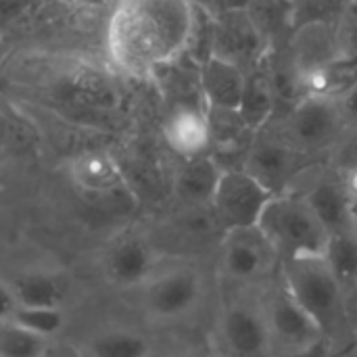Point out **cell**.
<instances>
[{"label": "cell", "mask_w": 357, "mask_h": 357, "mask_svg": "<svg viewBox=\"0 0 357 357\" xmlns=\"http://www.w3.org/2000/svg\"><path fill=\"white\" fill-rule=\"evenodd\" d=\"M195 19L192 0H117L105 36L109 61L128 77H155L188 52Z\"/></svg>", "instance_id": "6da1fadb"}, {"label": "cell", "mask_w": 357, "mask_h": 357, "mask_svg": "<svg viewBox=\"0 0 357 357\" xmlns=\"http://www.w3.org/2000/svg\"><path fill=\"white\" fill-rule=\"evenodd\" d=\"M282 280L293 299L318 324L324 339H333L345 326L343 284L331 272L324 255L282 261Z\"/></svg>", "instance_id": "7a4b0ae2"}, {"label": "cell", "mask_w": 357, "mask_h": 357, "mask_svg": "<svg viewBox=\"0 0 357 357\" xmlns=\"http://www.w3.org/2000/svg\"><path fill=\"white\" fill-rule=\"evenodd\" d=\"M257 230L280 261L324 255L328 232L312 213L305 199L274 195L266 205Z\"/></svg>", "instance_id": "3957f363"}, {"label": "cell", "mask_w": 357, "mask_h": 357, "mask_svg": "<svg viewBox=\"0 0 357 357\" xmlns=\"http://www.w3.org/2000/svg\"><path fill=\"white\" fill-rule=\"evenodd\" d=\"M205 293L203 276L190 266L159 268L140 289V307L144 316L159 324L178 322L190 316Z\"/></svg>", "instance_id": "277c9868"}, {"label": "cell", "mask_w": 357, "mask_h": 357, "mask_svg": "<svg viewBox=\"0 0 357 357\" xmlns=\"http://www.w3.org/2000/svg\"><path fill=\"white\" fill-rule=\"evenodd\" d=\"M272 197L274 192L245 169H226L218 182L211 207L226 232L249 230L257 228V222Z\"/></svg>", "instance_id": "5b68a950"}, {"label": "cell", "mask_w": 357, "mask_h": 357, "mask_svg": "<svg viewBox=\"0 0 357 357\" xmlns=\"http://www.w3.org/2000/svg\"><path fill=\"white\" fill-rule=\"evenodd\" d=\"M102 278L119 291H140L159 270V253L138 234L113 238L98 257Z\"/></svg>", "instance_id": "8992f818"}, {"label": "cell", "mask_w": 357, "mask_h": 357, "mask_svg": "<svg viewBox=\"0 0 357 357\" xmlns=\"http://www.w3.org/2000/svg\"><path fill=\"white\" fill-rule=\"evenodd\" d=\"M215 349L220 357H272L268 320L251 305H230L218 320Z\"/></svg>", "instance_id": "52a82bcc"}, {"label": "cell", "mask_w": 357, "mask_h": 357, "mask_svg": "<svg viewBox=\"0 0 357 357\" xmlns=\"http://www.w3.org/2000/svg\"><path fill=\"white\" fill-rule=\"evenodd\" d=\"M343 115L337 98L305 96L297 105L287 121V142L297 151H312L326 146L335 140Z\"/></svg>", "instance_id": "ba28073f"}, {"label": "cell", "mask_w": 357, "mask_h": 357, "mask_svg": "<svg viewBox=\"0 0 357 357\" xmlns=\"http://www.w3.org/2000/svg\"><path fill=\"white\" fill-rule=\"evenodd\" d=\"M211 54L249 71L266 61L268 46L247 13H215Z\"/></svg>", "instance_id": "9c48e42d"}, {"label": "cell", "mask_w": 357, "mask_h": 357, "mask_svg": "<svg viewBox=\"0 0 357 357\" xmlns=\"http://www.w3.org/2000/svg\"><path fill=\"white\" fill-rule=\"evenodd\" d=\"M167 146L182 159L201 157L211 144V126L205 107L182 102L174 107L163 123Z\"/></svg>", "instance_id": "30bf717a"}, {"label": "cell", "mask_w": 357, "mask_h": 357, "mask_svg": "<svg viewBox=\"0 0 357 357\" xmlns=\"http://www.w3.org/2000/svg\"><path fill=\"white\" fill-rule=\"evenodd\" d=\"M301 155L287 140H268L261 138L253 142L247 155L245 172L261 182L268 190L278 195L287 182L297 174Z\"/></svg>", "instance_id": "8fae6325"}, {"label": "cell", "mask_w": 357, "mask_h": 357, "mask_svg": "<svg viewBox=\"0 0 357 357\" xmlns=\"http://www.w3.org/2000/svg\"><path fill=\"white\" fill-rule=\"evenodd\" d=\"M245 82V69L215 54L207 56L199 65V92L207 109L236 111L243 98Z\"/></svg>", "instance_id": "7c38bea8"}, {"label": "cell", "mask_w": 357, "mask_h": 357, "mask_svg": "<svg viewBox=\"0 0 357 357\" xmlns=\"http://www.w3.org/2000/svg\"><path fill=\"white\" fill-rule=\"evenodd\" d=\"M268 326H270L272 337H276L282 345L291 347L293 351L324 339L318 324L293 299V295L287 291L284 284L274 295V299L270 303V322H268Z\"/></svg>", "instance_id": "4fadbf2b"}, {"label": "cell", "mask_w": 357, "mask_h": 357, "mask_svg": "<svg viewBox=\"0 0 357 357\" xmlns=\"http://www.w3.org/2000/svg\"><path fill=\"white\" fill-rule=\"evenodd\" d=\"M272 255H274L272 247L268 245V241L261 236L257 228L234 230L228 232L226 236L222 264L230 278L245 282L264 274Z\"/></svg>", "instance_id": "5bb4252c"}, {"label": "cell", "mask_w": 357, "mask_h": 357, "mask_svg": "<svg viewBox=\"0 0 357 357\" xmlns=\"http://www.w3.org/2000/svg\"><path fill=\"white\" fill-rule=\"evenodd\" d=\"M69 180L86 195H113L123 186V172L117 159L105 151H84L67 163Z\"/></svg>", "instance_id": "9a60e30c"}, {"label": "cell", "mask_w": 357, "mask_h": 357, "mask_svg": "<svg viewBox=\"0 0 357 357\" xmlns=\"http://www.w3.org/2000/svg\"><path fill=\"white\" fill-rule=\"evenodd\" d=\"M291 67L301 73L322 67L337 59V36L335 25L310 23L301 25L291 33Z\"/></svg>", "instance_id": "2e32d148"}, {"label": "cell", "mask_w": 357, "mask_h": 357, "mask_svg": "<svg viewBox=\"0 0 357 357\" xmlns=\"http://www.w3.org/2000/svg\"><path fill=\"white\" fill-rule=\"evenodd\" d=\"M19 307H54L63 310L67 301V284L61 274L46 268H31L19 272L8 280Z\"/></svg>", "instance_id": "e0dca14e"}, {"label": "cell", "mask_w": 357, "mask_h": 357, "mask_svg": "<svg viewBox=\"0 0 357 357\" xmlns=\"http://www.w3.org/2000/svg\"><path fill=\"white\" fill-rule=\"evenodd\" d=\"M222 172L224 169H220V165L207 155L184 159L174 184L178 199L186 205H211Z\"/></svg>", "instance_id": "ac0fdd59"}, {"label": "cell", "mask_w": 357, "mask_h": 357, "mask_svg": "<svg viewBox=\"0 0 357 357\" xmlns=\"http://www.w3.org/2000/svg\"><path fill=\"white\" fill-rule=\"evenodd\" d=\"M303 199L316 220L328 232V236L351 230V199L347 197L343 186L333 182H320Z\"/></svg>", "instance_id": "d6986e66"}, {"label": "cell", "mask_w": 357, "mask_h": 357, "mask_svg": "<svg viewBox=\"0 0 357 357\" xmlns=\"http://www.w3.org/2000/svg\"><path fill=\"white\" fill-rule=\"evenodd\" d=\"M274 109H276V96L270 84V75L266 69L257 65L255 69L247 71L243 98L236 111L243 123L251 132H259L274 115Z\"/></svg>", "instance_id": "ffe728a7"}, {"label": "cell", "mask_w": 357, "mask_h": 357, "mask_svg": "<svg viewBox=\"0 0 357 357\" xmlns=\"http://www.w3.org/2000/svg\"><path fill=\"white\" fill-rule=\"evenodd\" d=\"M149 339L134 328H102L84 343V357H149Z\"/></svg>", "instance_id": "44dd1931"}, {"label": "cell", "mask_w": 357, "mask_h": 357, "mask_svg": "<svg viewBox=\"0 0 357 357\" xmlns=\"http://www.w3.org/2000/svg\"><path fill=\"white\" fill-rule=\"evenodd\" d=\"M253 27L261 36L268 50L280 38L293 33V2L289 0H253L245 10Z\"/></svg>", "instance_id": "7402d4cb"}, {"label": "cell", "mask_w": 357, "mask_h": 357, "mask_svg": "<svg viewBox=\"0 0 357 357\" xmlns=\"http://www.w3.org/2000/svg\"><path fill=\"white\" fill-rule=\"evenodd\" d=\"M324 261L343 284V289L357 280V236L354 230L331 234L324 249Z\"/></svg>", "instance_id": "603a6c76"}, {"label": "cell", "mask_w": 357, "mask_h": 357, "mask_svg": "<svg viewBox=\"0 0 357 357\" xmlns=\"http://www.w3.org/2000/svg\"><path fill=\"white\" fill-rule=\"evenodd\" d=\"M50 341L15 322L0 324V357H46Z\"/></svg>", "instance_id": "cb8c5ba5"}, {"label": "cell", "mask_w": 357, "mask_h": 357, "mask_svg": "<svg viewBox=\"0 0 357 357\" xmlns=\"http://www.w3.org/2000/svg\"><path fill=\"white\" fill-rule=\"evenodd\" d=\"M10 322L19 324L21 328L46 341H52L63 333L67 324V316L65 310H54V307H19Z\"/></svg>", "instance_id": "d4e9b609"}, {"label": "cell", "mask_w": 357, "mask_h": 357, "mask_svg": "<svg viewBox=\"0 0 357 357\" xmlns=\"http://www.w3.org/2000/svg\"><path fill=\"white\" fill-rule=\"evenodd\" d=\"M349 6H351V0H295L293 2V27L297 29L310 23L335 25Z\"/></svg>", "instance_id": "484cf974"}, {"label": "cell", "mask_w": 357, "mask_h": 357, "mask_svg": "<svg viewBox=\"0 0 357 357\" xmlns=\"http://www.w3.org/2000/svg\"><path fill=\"white\" fill-rule=\"evenodd\" d=\"M337 59L357 65V6H349L335 23Z\"/></svg>", "instance_id": "4316f807"}, {"label": "cell", "mask_w": 357, "mask_h": 357, "mask_svg": "<svg viewBox=\"0 0 357 357\" xmlns=\"http://www.w3.org/2000/svg\"><path fill=\"white\" fill-rule=\"evenodd\" d=\"M19 310V303L15 299V293L8 284V280L0 278V324L10 322Z\"/></svg>", "instance_id": "83f0119b"}, {"label": "cell", "mask_w": 357, "mask_h": 357, "mask_svg": "<svg viewBox=\"0 0 357 357\" xmlns=\"http://www.w3.org/2000/svg\"><path fill=\"white\" fill-rule=\"evenodd\" d=\"M339 100V109L343 115V121H349L357 126V82L343 94L337 98Z\"/></svg>", "instance_id": "f1b7e54d"}, {"label": "cell", "mask_w": 357, "mask_h": 357, "mask_svg": "<svg viewBox=\"0 0 357 357\" xmlns=\"http://www.w3.org/2000/svg\"><path fill=\"white\" fill-rule=\"evenodd\" d=\"M291 357H333V349H331V341L328 339H320L307 347H301L297 351H293Z\"/></svg>", "instance_id": "f546056e"}, {"label": "cell", "mask_w": 357, "mask_h": 357, "mask_svg": "<svg viewBox=\"0 0 357 357\" xmlns=\"http://www.w3.org/2000/svg\"><path fill=\"white\" fill-rule=\"evenodd\" d=\"M253 0H213L211 13H245Z\"/></svg>", "instance_id": "4dcf8cb0"}, {"label": "cell", "mask_w": 357, "mask_h": 357, "mask_svg": "<svg viewBox=\"0 0 357 357\" xmlns=\"http://www.w3.org/2000/svg\"><path fill=\"white\" fill-rule=\"evenodd\" d=\"M345 192H347V197L354 201V203H357V167H354L349 174H347V180H345Z\"/></svg>", "instance_id": "1f68e13d"}, {"label": "cell", "mask_w": 357, "mask_h": 357, "mask_svg": "<svg viewBox=\"0 0 357 357\" xmlns=\"http://www.w3.org/2000/svg\"><path fill=\"white\" fill-rule=\"evenodd\" d=\"M8 138H10V123H8L6 115L0 111V153H2L4 146L8 144Z\"/></svg>", "instance_id": "d6a6232c"}, {"label": "cell", "mask_w": 357, "mask_h": 357, "mask_svg": "<svg viewBox=\"0 0 357 357\" xmlns=\"http://www.w3.org/2000/svg\"><path fill=\"white\" fill-rule=\"evenodd\" d=\"M351 230L357 236V203H354V201H351Z\"/></svg>", "instance_id": "836d02e7"}, {"label": "cell", "mask_w": 357, "mask_h": 357, "mask_svg": "<svg viewBox=\"0 0 357 357\" xmlns=\"http://www.w3.org/2000/svg\"><path fill=\"white\" fill-rule=\"evenodd\" d=\"M192 4H195V6H199V8H205V10H209V13H211L213 0H192Z\"/></svg>", "instance_id": "e575fe53"}, {"label": "cell", "mask_w": 357, "mask_h": 357, "mask_svg": "<svg viewBox=\"0 0 357 357\" xmlns=\"http://www.w3.org/2000/svg\"><path fill=\"white\" fill-rule=\"evenodd\" d=\"M351 4H354V6H357V0H351Z\"/></svg>", "instance_id": "d590c367"}, {"label": "cell", "mask_w": 357, "mask_h": 357, "mask_svg": "<svg viewBox=\"0 0 357 357\" xmlns=\"http://www.w3.org/2000/svg\"><path fill=\"white\" fill-rule=\"evenodd\" d=\"M345 357H357V356H345Z\"/></svg>", "instance_id": "8d00e7d4"}, {"label": "cell", "mask_w": 357, "mask_h": 357, "mask_svg": "<svg viewBox=\"0 0 357 357\" xmlns=\"http://www.w3.org/2000/svg\"><path fill=\"white\" fill-rule=\"evenodd\" d=\"M289 2H295V0H289Z\"/></svg>", "instance_id": "74e56055"}]
</instances>
